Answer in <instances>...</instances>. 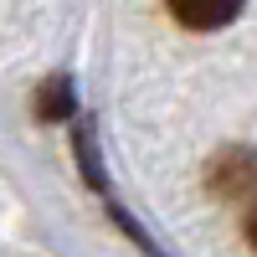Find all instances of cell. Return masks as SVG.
I'll use <instances>...</instances> for the list:
<instances>
[{
    "label": "cell",
    "instance_id": "6da1fadb",
    "mask_svg": "<svg viewBox=\"0 0 257 257\" xmlns=\"http://www.w3.org/2000/svg\"><path fill=\"white\" fill-rule=\"evenodd\" d=\"M165 6L190 31H216V26H226V21L242 16V0H165Z\"/></svg>",
    "mask_w": 257,
    "mask_h": 257
},
{
    "label": "cell",
    "instance_id": "7a4b0ae2",
    "mask_svg": "<svg viewBox=\"0 0 257 257\" xmlns=\"http://www.w3.org/2000/svg\"><path fill=\"white\" fill-rule=\"evenodd\" d=\"M211 185L221 190H231V196H242L247 185H257V160H252V149H221L216 155V165H211Z\"/></svg>",
    "mask_w": 257,
    "mask_h": 257
},
{
    "label": "cell",
    "instance_id": "3957f363",
    "mask_svg": "<svg viewBox=\"0 0 257 257\" xmlns=\"http://www.w3.org/2000/svg\"><path fill=\"white\" fill-rule=\"evenodd\" d=\"M36 118H41V123L72 118V77H67V72H52V77L36 88Z\"/></svg>",
    "mask_w": 257,
    "mask_h": 257
},
{
    "label": "cell",
    "instance_id": "277c9868",
    "mask_svg": "<svg viewBox=\"0 0 257 257\" xmlns=\"http://www.w3.org/2000/svg\"><path fill=\"white\" fill-rule=\"evenodd\" d=\"M72 144H77V165H82V175H88V185L98 190L103 201H108L113 190H108V175H103V165H98V139H93V123H88V118L77 123V134H72Z\"/></svg>",
    "mask_w": 257,
    "mask_h": 257
},
{
    "label": "cell",
    "instance_id": "5b68a950",
    "mask_svg": "<svg viewBox=\"0 0 257 257\" xmlns=\"http://www.w3.org/2000/svg\"><path fill=\"white\" fill-rule=\"evenodd\" d=\"M247 237H252V247H257V206H252V216H247Z\"/></svg>",
    "mask_w": 257,
    "mask_h": 257
}]
</instances>
